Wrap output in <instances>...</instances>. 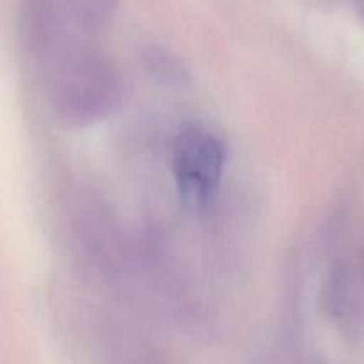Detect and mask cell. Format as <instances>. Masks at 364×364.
I'll use <instances>...</instances> for the list:
<instances>
[{"label":"cell","mask_w":364,"mask_h":364,"mask_svg":"<svg viewBox=\"0 0 364 364\" xmlns=\"http://www.w3.org/2000/svg\"><path fill=\"white\" fill-rule=\"evenodd\" d=\"M227 164L222 136L204 124H186L171 141V173L186 208L205 209L218 193Z\"/></svg>","instance_id":"6da1fadb"}]
</instances>
